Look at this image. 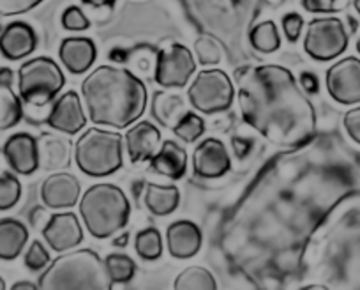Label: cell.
Masks as SVG:
<instances>
[{"mask_svg": "<svg viewBox=\"0 0 360 290\" xmlns=\"http://www.w3.org/2000/svg\"><path fill=\"white\" fill-rule=\"evenodd\" d=\"M242 119L270 144L297 149L316 134V112L290 69L276 64L235 72Z\"/></svg>", "mask_w": 360, "mask_h": 290, "instance_id": "cell-1", "label": "cell"}, {"mask_svg": "<svg viewBox=\"0 0 360 290\" xmlns=\"http://www.w3.org/2000/svg\"><path fill=\"white\" fill-rule=\"evenodd\" d=\"M89 119L96 126L124 130L136 122L147 108V87L126 68L99 65L82 82Z\"/></svg>", "mask_w": 360, "mask_h": 290, "instance_id": "cell-2", "label": "cell"}, {"mask_svg": "<svg viewBox=\"0 0 360 290\" xmlns=\"http://www.w3.org/2000/svg\"><path fill=\"white\" fill-rule=\"evenodd\" d=\"M112 286L105 260L89 248L57 257L39 278L43 290H110Z\"/></svg>", "mask_w": 360, "mask_h": 290, "instance_id": "cell-3", "label": "cell"}, {"mask_svg": "<svg viewBox=\"0 0 360 290\" xmlns=\"http://www.w3.org/2000/svg\"><path fill=\"white\" fill-rule=\"evenodd\" d=\"M79 214L90 236L108 239L127 225L131 206L124 189L110 182H99L82 195Z\"/></svg>", "mask_w": 360, "mask_h": 290, "instance_id": "cell-4", "label": "cell"}, {"mask_svg": "<svg viewBox=\"0 0 360 290\" xmlns=\"http://www.w3.org/2000/svg\"><path fill=\"white\" fill-rule=\"evenodd\" d=\"M75 161L89 177L115 174L124 163V137L117 131L89 127L76 140Z\"/></svg>", "mask_w": 360, "mask_h": 290, "instance_id": "cell-5", "label": "cell"}, {"mask_svg": "<svg viewBox=\"0 0 360 290\" xmlns=\"http://www.w3.org/2000/svg\"><path fill=\"white\" fill-rule=\"evenodd\" d=\"M64 72L50 57L30 58L18 69V92L27 105H48L64 89Z\"/></svg>", "mask_w": 360, "mask_h": 290, "instance_id": "cell-6", "label": "cell"}, {"mask_svg": "<svg viewBox=\"0 0 360 290\" xmlns=\"http://www.w3.org/2000/svg\"><path fill=\"white\" fill-rule=\"evenodd\" d=\"M188 98L196 112H226L235 98L233 82L223 69H202L188 89Z\"/></svg>", "mask_w": 360, "mask_h": 290, "instance_id": "cell-7", "label": "cell"}, {"mask_svg": "<svg viewBox=\"0 0 360 290\" xmlns=\"http://www.w3.org/2000/svg\"><path fill=\"white\" fill-rule=\"evenodd\" d=\"M348 41L349 34L342 20L335 16L314 18L307 23L304 50L314 61L328 62L345 53Z\"/></svg>", "mask_w": 360, "mask_h": 290, "instance_id": "cell-8", "label": "cell"}, {"mask_svg": "<svg viewBox=\"0 0 360 290\" xmlns=\"http://www.w3.org/2000/svg\"><path fill=\"white\" fill-rule=\"evenodd\" d=\"M196 62L188 46L172 43L159 50L155 62L154 80L161 87L182 89L195 75Z\"/></svg>", "mask_w": 360, "mask_h": 290, "instance_id": "cell-9", "label": "cell"}, {"mask_svg": "<svg viewBox=\"0 0 360 290\" xmlns=\"http://www.w3.org/2000/svg\"><path fill=\"white\" fill-rule=\"evenodd\" d=\"M325 85L334 101L341 105L360 103V58L345 57L327 69Z\"/></svg>", "mask_w": 360, "mask_h": 290, "instance_id": "cell-10", "label": "cell"}, {"mask_svg": "<svg viewBox=\"0 0 360 290\" xmlns=\"http://www.w3.org/2000/svg\"><path fill=\"white\" fill-rule=\"evenodd\" d=\"M231 161L219 138H207L193 153V172L202 179H219L230 170Z\"/></svg>", "mask_w": 360, "mask_h": 290, "instance_id": "cell-11", "label": "cell"}, {"mask_svg": "<svg viewBox=\"0 0 360 290\" xmlns=\"http://www.w3.org/2000/svg\"><path fill=\"white\" fill-rule=\"evenodd\" d=\"M43 237L53 251H68L78 246L83 241V230L75 213L51 214L43 227Z\"/></svg>", "mask_w": 360, "mask_h": 290, "instance_id": "cell-12", "label": "cell"}, {"mask_svg": "<svg viewBox=\"0 0 360 290\" xmlns=\"http://www.w3.org/2000/svg\"><path fill=\"white\" fill-rule=\"evenodd\" d=\"M46 124L65 134H76L85 127L86 115L82 106L78 92L68 91L55 99L53 108L48 115Z\"/></svg>", "mask_w": 360, "mask_h": 290, "instance_id": "cell-13", "label": "cell"}, {"mask_svg": "<svg viewBox=\"0 0 360 290\" xmlns=\"http://www.w3.org/2000/svg\"><path fill=\"white\" fill-rule=\"evenodd\" d=\"M82 193L79 181L69 172H57L44 179L41 186V198L50 209H71Z\"/></svg>", "mask_w": 360, "mask_h": 290, "instance_id": "cell-14", "label": "cell"}, {"mask_svg": "<svg viewBox=\"0 0 360 290\" xmlns=\"http://www.w3.org/2000/svg\"><path fill=\"white\" fill-rule=\"evenodd\" d=\"M4 156L9 167L20 175H30L39 168V145L29 133H16L6 140Z\"/></svg>", "mask_w": 360, "mask_h": 290, "instance_id": "cell-15", "label": "cell"}, {"mask_svg": "<svg viewBox=\"0 0 360 290\" xmlns=\"http://www.w3.org/2000/svg\"><path fill=\"white\" fill-rule=\"evenodd\" d=\"M166 246L169 255L179 260L195 257L202 248V230L188 220L169 223L166 229Z\"/></svg>", "mask_w": 360, "mask_h": 290, "instance_id": "cell-16", "label": "cell"}, {"mask_svg": "<svg viewBox=\"0 0 360 290\" xmlns=\"http://www.w3.org/2000/svg\"><path fill=\"white\" fill-rule=\"evenodd\" d=\"M126 149L129 154V160L133 163H141L154 156L161 147V131L148 120L136 122L133 127L126 131Z\"/></svg>", "mask_w": 360, "mask_h": 290, "instance_id": "cell-17", "label": "cell"}, {"mask_svg": "<svg viewBox=\"0 0 360 290\" xmlns=\"http://www.w3.org/2000/svg\"><path fill=\"white\" fill-rule=\"evenodd\" d=\"M62 64L72 75L89 71L98 58V48L90 37H68L62 41L58 50Z\"/></svg>", "mask_w": 360, "mask_h": 290, "instance_id": "cell-18", "label": "cell"}, {"mask_svg": "<svg viewBox=\"0 0 360 290\" xmlns=\"http://www.w3.org/2000/svg\"><path fill=\"white\" fill-rule=\"evenodd\" d=\"M37 46V36L25 22H13L0 34V51L9 61H20L32 53Z\"/></svg>", "mask_w": 360, "mask_h": 290, "instance_id": "cell-19", "label": "cell"}, {"mask_svg": "<svg viewBox=\"0 0 360 290\" xmlns=\"http://www.w3.org/2000/svg\"><path fill=\"white\" fill-rule=\"evenodd\" d=\"M150 168L155 174L168 177L172 181H179L184 177L188 170V153L176 141L165 140L158 153L150 158Z\"/></svg>", "mask_w": 360, "mask_h": 290, "instance_id": "cell-20", "label": "cell"}, {"mask_svg": "<svg viewBox=\"0 0 360 290\" xmlns=\"http://www.w3.org/2000/svg\"><path fill=\"white\" fill-rule=\"evenodd\" d=\"M29 241V230L18 220L4 218L0 220V258L15 260Z\"/></svg>", "mask_w": 360, "mask_h": 290, "instance_id": "cell-21", "label": "cell"}, {"mask_svg": "<svg viewBox=\"0 0 360 290\" xmlns=\"http://www.w3.org/2000/svg\"><path fill=\"white\" fill-rule=\"evenodd\" d=\"M186 110L184 99L179 94H172V92H155L152 98V115L158 119V122L165 127H173L179 122Z\"/></svg>", "mask_w": 360, "mask_h": 290, "instance_id": "cell-22", "label": "cell"}, {"mask_svg": "<svg viewBox=\"0 0 360 290\" xmlns=\"http://www.w3.org/2000/svg\"><path fill=\"white\" fill-rule=\"evenodd\" d=\"M145 203L154 216H168L179 207L180 191L173 184H147Z\"/></svg>", "mask_w": 360, "mask_h": 290, "instance_id": "cell-23", "label": "cell"}, {"mask_svg": "<svg viewBox=\"0 0 360 290\" xmlns=\"http://www.w3.org/2000/svg\"><path fill=\"white\" fill-rule=\"evenodd\" d=\"M175 290H216V278L202 265H189L180 272L173 283Z\"/></svg>", "mask_w": 360, "mask_h": 290, "instance_id": "cell-24", "label": "cell"}, {"mask_svg": "<svg viewBox=\"0 0 360 290\" xmlns=\"http://www.w3.org/2000/svg\"><path fill=\"white\" fill-rule=\"evenodd\" d=\"M22 115V98L13 92L11 85H0V131L15 127Z\"/></svg>", "mask_w": 360, "mask_h": 290, "instance_id": "cell-25", "label": "cell"}, {"mask_svg": "<svg viewBox=\"0 0 360 290\" xmlns=\"http://www.w3.org/2000/svg\"><path fill=\"white\" fill-rule=\"evenodd\" d=\"M249 41H251V46L259 53H274L281 48V36L272 20H266V22L252 27Z\"/></svg>", "mask_w": 360, "mask_h": 290, "instance_id": "cell-26", "label": "cell"}, {"mask_svg": "<svg viewBox=\"0 0 360 290\" xmlns=\"http://www.w3.org/2000/svg\"><path fill=\"white\" fill-rule=\"evenodd\" d=\"M105 267L113 285L129 283L136 275V264L129 255L124 253H110L105 258Z\"/></svg>", "mask_w": 360, "mask_h": 290, "instance_id": "cell-27", "label": "cell"}, {"mask_svg": "<svg viewBox=\"0 0 360 290\" xmlns=\"http://www.w3.org/2000/svg\"><path fill=\"white\" fill-rule=\"evenodd\" d=\"M134 250L143 260H158L162 255V237L161 232L154 227L140 230L134 239Z\"/></svg>", "mask_w": 360, "mask_h": 290, "instance_id": "cell-28", "label": "cell"}, {"mask_svg": "<svg viewBox=\"0 0 360 290\" xmlns=\"http://www.w3.org/2000/svg\"><path fill=\"white\" fill-rule=\"evenodd\" d=\"M175 137H179L180 140L193 144L195 140H198L203 133H205V120L195 112H186L184 117L172 127Z\"/></svg>", "mask_w": 360, "mask_h": 290, "instance_id": "cell-29", "label": "cell"}, {"mask_svg": "<svg viewBox=\"0 0 360 290\" xmlns=\"http://www.w3.org/2000/svg\"><path fill=\"white\" fill-rule=\"evenodd\" d=\"M43 156L48 168L69 167V141L65 144L62 138L48 137V140L44 141Z\"/></svg>", "mask_w": 360, "mask_h": 290, "instance_id": "cell-30", "label": "cell"}, {"mask_svg": "<svg viewBox=\"0 0 360 290\" xmlns=\"http://www.w3.org/2000/svg\"><path fill=\"white\" fill-rule=\"evenodd\" d=\"M22 196V184L18 177L9 172L0 174V210H8L18 203Z\"/></svg>", "mask_w": 360, "mask_h": 290, "instance_id": "cell-31", "label": "cell"}, {"mask_svg": "<svg viewBox=\"0 0 360 290\" xmlns=\"http://www.w3.org/2000/svg\"><path fill=\"white\" fill-rule=\"evenodd\" d=\"M195 53L202 65H216L223 58V51H221L219 43L214 37L209 36H202L196 39Z\"/></svg>", "mask_w": 360, "mask_h": 290, "instance_id": "cell-32", "label": "cell"}, {"mask_svg": "<svg viewBox=\"0 0 360 290\" xmlns=\"http://www.w3.org/2000/svg\"><path fill=\"white\" fill-rule=\"evenodd\" d=\"M50 264V253L41 241H34L25 253V265L30 271H41Z\"/></svg>", "mask_w": 360, "mask_h": 290, "instance_id": "cell-33", "label": "cell"}, {"mask_svg": "<svg viewBox=\"0 0 360 290\" xmlns=\"http://www.w3.org/2000/svg\"><path fill=\"white\" fill-rule=\"evenodd\" d=\"M62 25H64V29L72 30V32H82V30L89 29L90 22L82 9L71 6V8L62 13Z\"/></svg>", "mask_w": 360, "mask_h": 290, "instance_id": "cell-34", "label": "cell"}, {"mask_svg": "<svg viewBox=\"0 0 360 290\" xmlns=\"http://www.w3.org/2000/svg\"><path fill=\"white\" fill-rule=\"evenodd\" d=\"M349 0H302L307 13H338L348 8Z\"/></svg>", "mask_w": 360, "mask_h": 290, "instance_id": "cell-35", "label": "cell"}, {"mask_svg": "<svg viewBox=\"0 0 360 290\" xmlns=\"http://www.w3.org/2000/svg\"><path fill=\"white\" fill-rule=\"evenodd\" d=\"M44 0H0V16H16L29 13Z\"/></svg>", "mask_w": 360, "mask_h": 290, "instance_id": "cell-36", "label": "cell"}, {"mask_svg": "<svg viewBox=\"0 0 360 290\" xmlns=\"http://www.w3.org/2000/svg\"><path fill=\"white\" fill-rule=\"evenodd\" d=\"M281 25H283V30H285L286 39L295 43V41L300 37V32H302L304 20L299 13H288V15L283 16Z\"/></svg>", "mask_w": 360, "mask_h": 290, "instance_id": "cell-37", "label": "cell"}, {"mask_svg": "<svg viewBox=\"0 0 360 290\" xmlns=\"http://www.w3.org/2000/svg\"><path fill=\"white\" fill-rule=\"evenodd\" d=\"M342 124H345V130L349 134V138L360 145V106L348 110L345 113Z\"/></svg>", "mask_w": 360, "mask_h": 290, "instance_id": "cell-38", "label": "cell"}, {"mask_svg": "<svg viewBox=\"0 0 360 290\" xmlns=\"http://www.w3.org/2000/svg\"><path fill=\"white\" fill-rule=\"evenodd\" d=\"M300 87L307 92V94H316L320 91V80L314 72L304 71L300 75Z\"/></svg>", "mask_w": 360, "mask_h": 290, "instance_id": "cell-39", "label": "cell"}, {"mask_svg": "<svg viewBox=\"0 0 360 290\" xmlns=\"http://www.w3.org/2000/svg\"><path fill=\"white\" fill-rule=\"evenodd\" d=\"M50 216L51 214H48L43 207H36V209L32 210V214H30V222H32L34 227H44L48 223V220H50Z\"/></svg>", "mask_w": 360, "mask_h": 290, "instance_id": "cell-40", "label": "cell"}, {"mask_svg": "<svg viewBox=\"0 0 360 290\" xmlns=\"http://www.w3.org/2000/svg\"><path fill=\"white\" fill-rule=\"evenodd\" d=\"M110 61L117 62V64H124V62L127 61V51L124 50V48H113L112 51H110Z\"/></svg>", "mask_w": 360, "mask_h": 290, "instance_id": "cell-41", "label": "cell"}, {"mask_svg": "<svg viewBox=\"0 0 360 290\" xmlns=\"http://www.w3.org/2000/svg\"><path fill=\"white\" fill-rule=\"evenodd\" d=\"M15 72L9 68H0V85H13Z\"/></svg>", "mask_w": 360, "mask_h": 290, "instance_id": "cell-42", "label": "cell"}, {"mask_svg": "<svg viewBox=\"0 0 360 290\" xmlns=\"http://www.w3.org/2000/svg\"><path fill=\"white\" fill-rule=\"evenodd\" d=\"M86 6H94V8H103V6H113L115 0H82Z\"/></svg>", "mask_w": 360, "mask_h": 290, "instance_id": "cell-43", "label": "cell"}, {"mask_svg": "<svg viewBox=\"0 0 360 290\" xmlns=\"http://www.w3.org/2000/svg\"><path fill=\"white\" fill-rule=\"evenodd\" d=\"M37 289H39V285L30 282H18L13 285V290H37Z\"/></svg>", "mask_w": 360, "mask_h": 290, "instance_id": "cell-44", "label": "cell"}, {"mask_svg": "<svg viewBox=\"0 0 360 290\" xmlns=\"http://www.w3.org/2000/svg\"><path fill=\"white\" fill-rule=\"evenodd\" d=\"M327 285H307L304 286V290H327Z\"/></svg>", "mask_w": 360, "mask_h": 290, "instance_id": "cell-45", "label": "cell"}, {"mask_svg": "<svg viewBox=\"0 0 360 290\" xmlns=\"http://www.w3.org/2000/svg\"><path fill=\"white\" fill-rule=\"evenodd\" d=\"M115 244H119V246H122V244H124V246H126V244H127V234H124V236H120L119 241H117Z\"/></svg>", "mask_w": 360, "mask_h": 290, "instance_id": "cell-46", "label": "cell"}, {"mask_svg": "<svg viewBox=\"0 0 360 290\" xmlns=\"http://www.w3.org/2000/svg\"><path fill=\"white\" fill-rule=\"evenodd\" d=\"M353 8H355V11L360 15V0H353Z\"/></svg>", "mask_w": 360, "mask_h": 290, "instance_id": "cell-47", "label": "cell"}, {"mask_svg": "<svg viewBox=\"0 0 360 290\" xmlns=\"http://www.w3.org/2000/svg\"><path fill=\"white\" fill-rule=\"evenodd\" d=\"M0 290H6V282L2 276H0Z\"/></svg>", "mask_w": 360, "mask_h": 290, "instance_id": "cell-48", "label": "cell"}, {"mask_svg": "<svg viewBox=\"0 0 360 290\" xmlns=\"http://www.w3.org/2000/svg\"><path fill=\"white\" fill-rule=\"evenodd\" d=\"M356 51H359V55H360V36H359V41H356Z\"/></svg>", "mask_w": 360, "mask_h": 290, "instance_id": "cell-49", "label": "cell"}]
</instances>
